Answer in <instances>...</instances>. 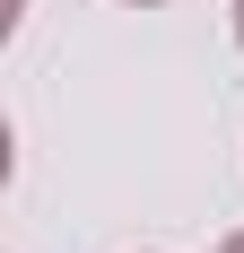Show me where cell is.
<instances>
[{
  "mask_svg": "<svg viewBox=\"0 0 244 253\" xmlns=\"http://www.w3.org/2000/svg\"><path fill=\"white\" fill-rule=\"evenodd\" d=\"M218 253H244V227H236V236H227V245H218Z\"/></svg>",
  "mask_w": 244,
  "mask_h": 253,
  "instance_id": "1",
  "label": "cell"
},
{
  "mask_svg": "<svg viewBox=\"0 0 244 253\" xmlns=\"http://www.w3.org/2000/svg\"><path fill=\"white\" fill-rule=\"evenodd\" d=\"M236 44H244V0H236Z\"/></svg>",
  "mask_w": 244,
  "mask_h": 253,
  "instance_id": "2",
  "label": "cell"
},
{
  "mask_svg": "<svg viewBox=\"0 0 244 253\" xmlns=\"http://www.w3.org/2000/svg\"><path fill=\"white\" fill-rule=\"evenodd\" d=\"M140 9H157V0H140Z\"/></svg>",
  "mask_w": 244,
  "mask_h": 253,
  "instance_id": "3",
  "label": "cell"
}]
</instances>
